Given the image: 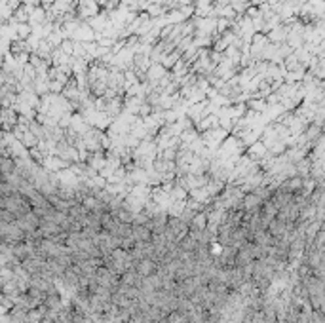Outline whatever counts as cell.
<instances>
[{
    "label": "cell",
    "instance_id": "obj_2",
    "mask_svg": "<svg viewBox=\"0 0 325 323\" xmlns=\"http://www.w3.org/2000/svg\"><path fill=\"white\" fill-rule=\"evenodd\" d=\"M131 238L135 240V243H139V242H151L152 232H151V228H149L147 225L131 226Z\"/></svg>",
    "mask_w": 325,
    "mask_h": 323
},
{
    "label": "cell",
    "instance_id": "obj_1",
    "mask_svg": "<svg viewBox=\"0 0 325 323\" xmlns=\"http://www.w3.org/2000/svg\"><path fill=\"white\" fill-rule=\"evenodd\" d=\"M135 272L139 274V278H151V276H154L158 272V262L145 257L135 264Z\"/></svg>",
    "mask_w": 325,
    "mask_h": 323
},
{
    "label": "cell",
    "instance_id": "obj_3",
    "mask_svg": "<svg viewBox=\"0 0 325 323\" xmlns=\"http://www.w3.org/2000/svg\"><path fill=\"white\" fill-rule=\"evenodd\" d=\"M38 323H55V320L52 318V316H48V314H46V316H42V318L38 320Z\"/></svg>",
    "mask_w": 325,
    "mask_h": 323
}]
</instances>
